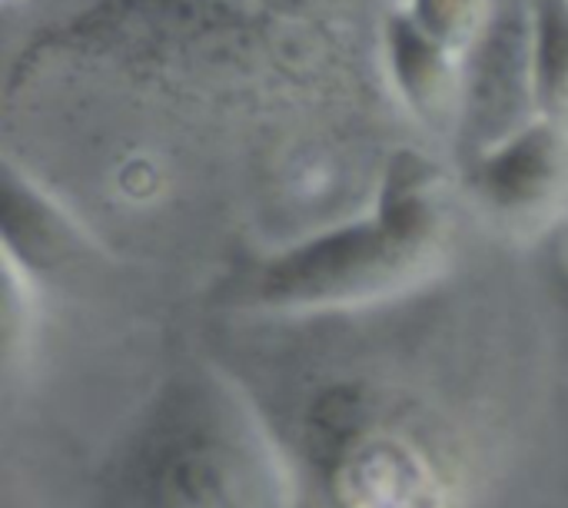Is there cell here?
Instances as JSON below:
<instances>
[{
    "mask_svg": "<svg viewBox=\"0 0 568 508\" xmlns=\"http://www.w3.org/2000/svg\"><path fill=\"white\" fill-rule=\"evenodd\" d=\"M466 60L463 126L473 156H479L539 116L529 10H509V17L493 13Z\"/></svg>",
    "mask_w": 568,
    "mask_h": 508,
    "instance_id": "277c9868",
    "label": "cell"
},
{
    "mask_svg": "<svg viewBox=\"0 0 568 508\" xmlns=\"http://www.w3.org/2000/svg\"><path fill=\"white\" fill-rule=\"evenodd\" d=\"M403 10L459 57L473 50L493 17L486 0H406Z\"/></svg>",
    "mask_w": 568,
    "mask_h": 508,
    "instance_id": "9c48e42d",
    "label": "cell"
},
{
    "mask_svg": "<svg viewBox=\"0 0 568 508\" xmlns=\"http://www.w3.org/2000/svg\"><path fill=\"white\" fill-rule=\"evenodd\" d=\"M310 449L336 508H446L426 446L389 426L359 393L336 389L313 413Z\"/></svg>",
    "mask_w": 568,
    "mask_h": 508,
    "instance_id": "3957f363",
    "label": "cell"
},
{
    "mask_svg": "<svg viewBox=\"0 0 568 508\" xmlns=\"http://www.w3.org/2000/svg\"><path fill=\"white\" fill-rule=\"evenodd\" d=\"M3 236L10 260L23 263L27 270H60L77 253V233L57 216L43 196H37L30 186H17L7 180V200H3Z\"/></svg>",
    "mask_w": 568,
    "mask_h": 508,
    "instance_id": "52a82bcc",
    "label": "cell"
},
{
    "mask_svg": "<svg viewBox=\"0 0 568 508\" xmlns=\"http://www.w3.org/2000/svg\"><path fill=\"white\" fill-rule=\"evenodd\" d=\"M386 60L403 100L426 120H439L463 96V60L429 37L406 10L386 20Z\"/></svg>",
    "mask_w": 568,
    "mask_h": 508,
    "instance_id": "8992f818",
    "label": "cell"
},
{
    "mask_svg": "<svg viewBox=\"0 0 568 508\" xmlns=\"http://www.w3.org/2000/svg\"><path fill=\"white\" fill-rule=\"evenodd\" d=\"M100 508H296L286 463L216 373L173 376L103 469Z\"/></svg>",
    "mask_w": 568,
    "mask_h": 508,
    "instance_id": "6da1fadb",
    "label": "cell"
},
{
    "mask_svg": "<svg viewBox=\"0 0 568 508\" xmlns=\"http://www.w3.org/2000/svg\"><path fill=\"white\" fill-rule=\"evenodd\" d=\"M529 17L539 116L568 133V0H532Z\"/></svg>",
    "mask_w": 568,
    "mask_h": 508,
    "instance_id": "ba28073f",
    "label": "cell"
},
{
    "mask_svg": "<svg viewBox=\"0 0 568 508\" xmlns=\"http://www.w3.org/2000/svg\"><path fill=\"white\" fill-rule=\"evenodd\" d=\"M439 183L416 153L393 156L376 213L316 233L273 256L256 296L270 309H333L376 299L413 280L439 236Z\"/></svg>",
    "mask_w": 568,
    "mask_h": 508,
    "instance_id": "7a4b0ae2",
    "label": "cell"
},
{
    "mask_svg": "<svg viewBox=\"0 0 568 508\" xmlns=\"http://www.w3.org/2000/svg\"><path fill=\"white\" fill-rule=\"evenodd\" d=\"M568 173V133L536 116L503 143L473 156V190L503 216H532L552 203Z\"/></svg>",
    "mask_w": 568,
    "mask_h": 508,
    "instance_id": "5b68a950",
    "label": "cell"
}]
</instances>
